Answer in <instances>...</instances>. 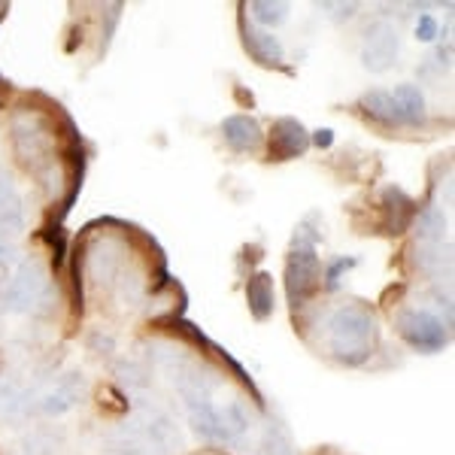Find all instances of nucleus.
Instances as JSON below:
<instances>
[{"label": "nucleus", "mask_w": 455, "mask_h": 455, "mask_svg": "<svg viewBox=\"0 0 455 455\" xmlns=\"http://www.w3.org/2000/svg\"><path fill=\"white\" fill-rule=\"evenodd\" d=\"M379 340V322L371 307L364 304H343L328 315L325 322V343L337 364L362 368L373 355Z\"/></svg>", "instance_id": "nucleus-1"}, {"label": "nucleus", "mask_w": 455, "mask_h": 455, "mask_svg": "<svg viewBox=\"0 0 455 455\" xmlns=\"http://www.w3.org/2000/svg\"><path fill=\"white\" fill-rule=\"evenodd\" d=\"M119 437L128 450H134L131 455H140V450H149L156 455H180L186 450V437H182L173 416L158 407H149V403L137 407V413L122 425Z\"/></svg>", "instance_id": "nucleus-2"}, {"label": "nucleus", "mask_w": 455, "mask_h": 455, "mask_svg": "<svg viewBox=\"0 0 455 455\" xmlns=\"http://www.w3.org/2000/svg\"><path fill=\"white\" fill-rule=\"evenodd\" d=\"M10 134H12V152H16L21 167H28L31 173L52 171L55 134L36 109H19L10 122Z\"/></svg>", "instance_id": "nucleus-3"}, {"label": "nucleus", "mask_w": 455, "mask_h": 455, "mask_svg": "<svg viewBox=\"0 0 455 455\" xmlns=\"http://www.w3.org/2000/svg\"><path fill=\"white\" fill-rule=\"evenodd\" d=\"M315 240H319V234H307L304 228H298L295 240H291L289 259H285V270H283L285 295H289L291 307H304L307 298L319 289L322 261L315 255Z\"/></svg>", "instance_id": "nucleus-4"}, {"label": "nucleus", "mask_w": 455, "mask_h": 455, "mask_svg": "<svg viewBox=\"0 0 455 455\" xmlns=\"http://www.w3.org/2000/svg\"><path fill=\"white\" fill-rule=\"evenodd\" d=\"M46 298H49L46 264H43V259H36V255H28L12 270L10 285L4 291V307L10 313H36L40 304H46Z\"/></svg>", "instance_id": "nucleus-5"}, {"label": "nucleus", "mask_w": 455, "mask_h": 455, "mask_svg": "<svg viewBox=\"0 0 455 455\" xmlns=\"http://www.w3.org/2000/svg\"><path fill=\"white\" fill-rule=\"evenodd\" d=\"M398 334L425 355L443 352L446 343H450V325L431 310H422V307H407V310L398 313Z\"/></svg>", "instance_id": "nucleus-6"}, {"label": "nucleus", "mask_w": 455, "mask_h": 455, "mask_svg": "<svg viewBox=\"0 0 455 455\" xmlns=\"http://www.w3.org/2000/svg\"><path fill=\"white\" fill-rule=\"evenodd\" d=\"M83 267H85L88 285H94V289H100V291L113 289L124 270V243L119 237H109V234L94 237L92 243L85 246Z\"/></svg>", "instance_id": "nucleus-7"}, {"label": "nucleus", "mask_w": 455, "mask_h": 455, "mask_svg": "<svg viewBox=\"0 0 455 455\" xmlns=\"http://www.w3.org/2000/svg\"><path fill=\"white\" fill-rule=\"evenodd\" d=\"M25 231V201H21L12 173L0 167V261H10L16 255V240Z\"/></svg>", "instance_id": "nucleus-8"}, {"label": "nucleus", "mask_w": 455, "mask_h": 455, "mask_svg": "<svg viewBox=\"0 0 455 455\" xmlns=\"http://www.w3.org/2000/svg\"><path fill=\"white\" fill-rule=\"evenodd\" d=\"M398 52H401V34L392 21L386 19H377L368 25L364 31V40H362V68L371 70V73H386L395 68L398 61Z\"/></svg>", "instance_id": "nucleus-9"}, {"label": "nucleus", "mask_w": 455, "mask_h": 455, "mask_svg": "<svg viewBox=\"0 0 455 455\" xmlns=\"http://www.w3.org/2000/svg\"><path fill=\"white\" fill-rule=\"evenodd\" d=\"M88 395V379L83 371H70L64 373L58 383H52L46 388V392L36 398L31 407H28V413H36V416H64L70 413L73 407H79V403L85 401Z\"/></svg>", "instance_id": "nucleus-10"}, {"label": "nucleus", "mask_w": 455, "mask_h": 455, "mask_svg": "<svg viewBox=\"0 0 455 455\" xmlns=\"http://www.w3.org/2000/svg\"><path fill=\"white\" fill-rule=\"evenodd\" d=\"M173 386H176V392H180V398L186 401V407L195 410V407H204V403H212V395L222 388V373L216 368H210L207 362L192 358L188 368L173 379Z\"/></svg>", "instance_id": "nucleus-11"}, {"label": "nucleus", "mask_w": 455, "mask_h": 455, "mask_svg": "<svg viewBox=\"0 0 455 455\" xmlns=\"http://www.w3.org/2000/svg\"><path fill=\"white\" fill-rule=\"evenodd\" d=\"M310 149V134L298 119L291 116H283V119L274 122V131H270V156L276 161H291Z\"/></svg>", "instance_id": "nucleus-12"}, {"label": "nucleus", "mask_w": 455, "mask_h": 455, "mask_svg": "<svg viewBox=\"0 0 455 455\" xmlns=\"http://www.w3.org/2000/svg\"><path fill=\"white\" fill-rule=\"evenodd\" d=\"M222 137L234 152H255V149H261V143H264V131L259 119L243 116V113L228 116L222 122Z\"/></svg>", "instance_id": "nucleus-13"}, {"label": "nucleus", "mask_w": 455, "mask_h": 455, "mask_svg": "<svg viewBox=\"0 0 455 455\" xmlns=\"http://www.w3.org/2000/svg\"><path fill=\"white\" fill-rule=\"evenodd\" d=\"M416 267H419L428 280H450L452 276V243L450 240L416 243Z\"/></svg>", "instance_id": "nucleus-14"}, {"label": "nucleus", "mask_w": 455, "mask_h": 455, "mask_svg": "<svg viewBox=\"0 0 455 455\" xmlns=\"http://www.w3.org/2000/svg\"><path fill=\"white\" fill-rule=\"evenodd\" d=\"M243 43H246L249 55L259 64H264V68H280L285 61L283 40L274 36V31H255V28L243 25Z\"/></svg>", "instance_id": "nucleus-15"}, {"label": "nucleus", "mask_w": 455, "mask_h": 455, "mask_svg": "<svg viewBox=\"0 0 455 455\" xmlns=\"http://www.w3.org/2000/svg\"><path fill=\"white\" fill-rule=\"evenodd\" d=\"M246 304H249V313H252L259 322H264V319H270V315H274L276 291H274V276H270L267 270H259V274L249 276V283H246Z\"/></svg>", "instance_id": "nucleus-16"}, {"label": "nucleus", "mask_w": 455, "mask_h": 455, "mask_svg": "<svg viewBox=\"0 0 455 455\" xmlns=\"http://www.w3.org/2000/svg\"><path fill=\"white\" fill-rule=\"evenodd\" d=\"M413 201H410L407 195L401 192V188H395V186H388L383 188V228H386V234H401V231H407L410 222H413Z\"/></svg>", "instance_id": "nucleus-17"}, {"label": "nucleus", "mask_w": 455, "mask_h": 455, "mask_svg": "<svg viewBox=\"0 0 455 455\" xmlns=\"http://www.w3.org/2000/svg\"><path fill=\"white\" fill-rule=\"evenodd\" d=\"M216 422H219V437L222 443H234L249 431V410L243 407V401H228L225 407H216Z\"/></svg>", "instance_id": "nucleus-18"}, {"label": "nucleus", "mask_w": 455, "mask_h": 455, "mask_svg": "<svg viewBox=\"0 0 455 455\" xmlns=\"http://www.w3.org/2000/svg\"><path fill=\"white\" fill-rule=\"evenodd\" d=\"M392 104L398 109L401 124H419L425 122V94L419 85L403 83L392 92Z\"/></svg>", "instance_id": "nucleus-19"}, {"label": "nucleus", "mask_w": 455, "mask_h": 455, "mask_svg": "<svg viewBox=\"0 0 455 455\" xmlns=\"http://www.w3.org/2000/svg\"><path fill=\"white\" fill-rule=\"evenodd\" d=\"M431 240H450V219L437 204L422 207L416 219V243H431Z\"/></svg>", "instance_id": "nucleus-20"}, {"label": "nucleus", "mask_w": 455, "mask_h": 455, "mask_svg": "<svg viewBox=\"0 0 455 455\" xmlns=\"http://www.w3.org/2000/svg\"><path fill=\"white\" fill-rule=\"evenodd\" d=\"M113 377L119 379L122 388L128 392H146L152 386V368L140 358H119L113 364Z\"/></svg>", "instance_id": "nucleus-21"}, {"label": "nucleus", "mask_w": 455, "mask_h": 455, "mask_svg": "<svg viewBox=\"0 0 455 455\" xmlns=\"http://www.w3.org/2000/svg\"><path fill=\"white\" fill-rule=\"evenodd\" d=\"M358 107L364 109V116H371V119L379 122V124H401L398 122V109H395V104H392V92L371 88V92L362 94Z\"/></svg>", "instance_id": "nucleus-22"}, {"label": "nucleus", "mask_w": 455, "mask_h": 455, "mask_svg": "<svg viewBox=\"0 0 455 455\" xmlns=\"http://www.w3.org/2000/svg\"><path fill=\"white\" fill-rule=\"evenodd\" d=\"M261 455H298L295 452V440H291L289 428L280 419H270L261 431Z\"/></svg>", "instance_id": "nucleus-23"}, {"label": "nucleus", "mask_w": 455, "mask_h": 455, "mask_svg": "<svg viewBox=\"0 0 455 455\" xmlns=\"http://www.w3.org/2000/svg\"><path fill=\"white\" fill-rule=\"evenodd\" d=\"M188 422H192V431L201 440L222 443V437H219V422H216V403H204V407L188 410Z\"/></svg>", "instance_id": "nucleus-24"}, {"label": "nucleus", "mask_w": 455, "mask_h": 455, "mask_svg": "<svg viewBox=\"0 0 455 455\" xmlns=\"http://www.w3.org/2000/svg\"><path fill=\"white\" fill-rule=\"evenodd\" d=\"M58 443H61V437H58L55 431L34 428V431H28V435L21 437L19 452L21 455H55L58 452Z\"/></svg>", "instance_id": "nucleus-25"}, {"label": "nucleus", "mask_w": 455, "mask_h": 455, "mask_svg": "<svg viewBox=\"0 0 455 455\" xmlns=\"http://www.w3.org/2000/svg\"><path fill=\"white\" fill-rule=\"evenodd\" d=\"M249 12L264 28H280L289 19V4H283V0H252Z\"/></svg>", "instance_id": "nucleus-26"}, {"label": "nucleus", "mask_w": 455, "mask_h": 455, "mask_svg": "<svg viewBox=\"0 0 455 455\" xmlns=\"http://www.w3.org/2000/svg\"><path fill=\"white\" fill-rule=\"evenodd\" d=\"M21 403H25V398H21V388L16 379L0 377V416L21 413Z\"/></svg>", "instance_id": "nucleus-27"}, {"label": "nucleus", "mask_w": 455, "mask_h": 455, "mask_svg": "<svg viewBox=\"0 0 455 455\" xmlns=\"http://www.w3.org/2000/svg\"><path fill=\"white\" fill-rule=\"evenodd\" d=\"M113 289H119V300H122V304L134 307L137 300H140V295H143V280L137 274H128V270H122V276L116 280Z\"/></svg>", "instance_id": "nucleus-28"}, {"label": "nucleus", "mask_w": 455, "mask_h": 455, "mask_svg": "<svg viewBox=\"0 0 455 455\" xmlns=\"http://www.w3.org/2000/svg\"><path fill=\"white\" fill-rule=\"evenodd\" d=\"M437 34H440L437 19L431 16V12H422L419 21H416V40H422V43H435V40H437Z\"/></svg>", "instance_id": "nucleus-29"}, {"label": "nucleus", "mask_w": 455, "mask_h": 455, "mask_svg": "<svg viewBox=\"0 0 455 455\" xmlns=\"http://www.w3.org/2000/svg\"><path fill=\"white\" fill-rule=\"evenodd\" d=\"M355 264H358V259H334V261L325 267V283H328V285H337V283H340V276H343V274H349V270L355 267Z\"/></svg>", "instance_id": "nucleus-30"}, {"label": "nucleus", "mask_w": 455, "mask_h": 455, "mask_svg": "<svg viewBox=\"0 0 455 455\" xmlns=\"http://www.w3.org/2000/svg\"><path fill=\"white\" fill-rule=\"evenodd\" d=\"M88 347H92L94 352H100V355H109V352H116V337L104 334V331H92V337H88Z\"/></svg>", "instance_id": "nucleus-31"}, {"label": "nucleus", "mask_w": 455, "mask_h": 455, "mask_svg": "<svg viewBox=\"0 0 455 455\" xmlns=\"http://www.w3.org/2000/svg\"><path fill=\"white\" fill-rule=\"evenodd\" d=\"M319 10H334V12H328V16L334 21H347L358 12V4H319Z\"/></svg>", "instance_id": "nucleus-32"}, {"label": "nucleus", "mask_w": 455, "mask_h": 455, "mask_svg": "<svg viewBox=\"0 0 455 455\" xmlns=\"http://www.w3.org/2000/svg\"><path fill=\"white\" fill-rule=\"evenodd\" d=\"M310 143H315L319 149H328V146L334 143V131H331V128H319V131H315V134L310 137Z\"/></svg>", "instance_id": "nucleus-33"}]
</instances>
